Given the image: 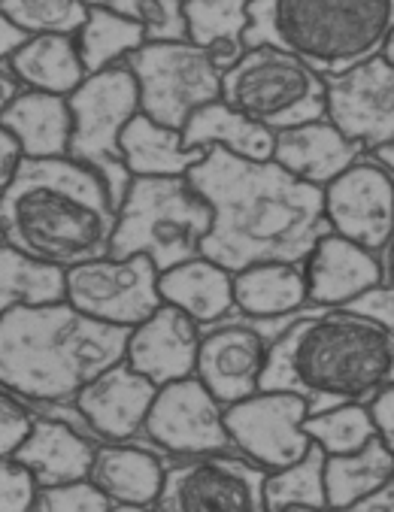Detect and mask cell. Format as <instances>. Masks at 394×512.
<instances>
[{
	"label": "cell",
	"mask_w": 394,
	"mask_h": 512,
	"mask_svg": "<svg viewBox=\"0 0 394 512\" xmlns=\"http://www.w3.org/2000/svg\"><path fill=\"white\" fill-rule=\"evenodd\" d=\"M188 182L213 210L201 255L240 273L252 264H307L316 243L331 234L322 188L285 173L276 161L240 158L210 149Z\"/></svg>",
	"instance_id": "cell-1"
},
{
	"label": "cell",
	"mask_w": 394,
	"mask_h": 512,
	"mask_svg": "<svg viewBox=\"0 0 394 512\" xmlns=\"http://www.w3.org/2000/svg\"><path fill=\"white\" fill-rule=\"evenodd\" d=\"M394 385V334L343 306H310L267 349L261 391L307 400L310 416L370 403Z\"/></svg>",
	"instance_id": "cell-2"
},
{
	"label": "cell",
	"mask_w": 394,
	"mask_h": 512,
	"mask_svg": "<svg viewBox=\"0 0 394 512\" xmlns=\"http://www.w3.org/2000/svg\"><path fill=\"white\" fill-rule=\"evenodd\" d=\"M116 203L107 182L73 158H25L0 194V237L25 255L76 267L110 255Z\"/></svg>",
	"instance_id": "cell-3"
},
{
	"label": "cell",
	"mask_w": 394,
	"mask_h": 512,
	"mask_svg": "<svg viewBox=\"0 0 394 512\" xmlns=\"http://www.w3.org/2000/svg\"><path fill=\"white\" fill-rule=\"evenodd\" d=\"M128 334L67 300L19 306L0 316V388L25 403H70L94 376L125 361Z\"/></svg>",
	"instance_id": "cell-4"
},
{
	"label": "cell",
	"mask_w": 394,
	"mask_h": 512,
	"mask_svg": "<svg viewBox=\"0 0 394 512\" xmlns=\"http://www.w3.org/2000/svg\"><path fill=\"white\" fill-rule=\"evenodd\" d=\"M394 0H249V46H276L322 76L382 52Z\"/></svg>",
	"instance_id": "cell-5"
},
{
	"label": "cell",
	"mask_w": 394,
	"mask_h": 512,
	"mask_svg": "<svg viewBox=\"0 0 394 512\" xmlns=\"http://www.w3.org/2000/svg\"><path fill=\"white\" fill-rule=\"evenodd\" d=\"M210 228L213 210L188 176H134L116 210L110 255H146L164 273L201 255Z\"/></svg>",
	"instance_id": "cell-6"
},
{
	"label": "cell",
	"mask_w": 394,
	"mask_h": 512,
	"mask_svg": "<svg viewBox=\"0 0 394 512\" xmlns=\"http://www.w3.org/2000/svg\"><path fill=\"white\" fill-rule=\"evenodd\" d=\"M222 100L270 131H285L325 119V76L276 46H249L222 73Z\"/></svg>",
	"instance_id": "cell-7"
},
{
	"label": "cell",
	"mask_w": 394,
	"mask_h": 512,
	"mask_svg": "<svg viewBox=\"0 0 394 512\" xmlns=\"http://www.w3.org/2000/svg\"><path fill=\"white\" fill-rule=\"evenodd\" d=\"M67 104L73 116L67 158L91 167L101 176L119 210V203L134 179L125 167L122 134L128 122L140 113L137 79L128 70V64L88 73L82 85L73 94H67Z\"/></svg>",
	"instance_id": "cell-8"
},
{
	"label": "cell",
	"mask_w": 394,
	"mask_h": 512,
	"mask_svg": "<svg viewBox=\"0 0 394 512\" xmlns=\"http://www.w3.org/2000/svg\"><path fill=\"white\" fill-rule=\"evenodd\" d=\"M140 88V113L182 131L194 110L222 97V67L191 40H146L128 55Z\"/></svg>",
	"instance_id": "cell-9"
},
{
	"label": "cell",
	"mask_w": 394,
	"mask_h": 512,
	"mask_svg": "<svg viewBox=\"0 0 394 512\" xmlns=\"http://www.w3.org/2000/svg\"><path fill=\"white\" fill-rule=\"evenodd\" d=\"M267 470L243 455L170 458L155 512H270Z\"/></svg>",
	"instance_id": "cell-10"
},
{
	"label": "cell",
	"mask_w": 394,
	"mask_h": 512,
	"mask_svg": "<svg viewBox=\"0 0 394 512\" xmlns=\"http://www.w3.org/2000/svg\"><path fill=\"white\" fill-rule=\"evenodd\" d=\"M307 310L285 319H246L237 310H231L222 322L204 328L194 376L207 385V391L222 406L258 394L270 343Z\"/></svg>",
	"instance_id": "cell-11"
},
{
	"label": "cell",
	"mask_w": 394,
	"mask_h": 512,
	"mask_svg": "<svg viewBox=\"0 0 394 512\" xmlns=\"http://www.w3.org/2000/svg\"><path fill=\"white\" fill-rule=\"evenodd\" d=\"M158 267L146 255L131 258H94L67 267V303L88 319L113 328H137L158 306Z\"/></svg>",
	"instance_id": "cell-12"
},
{
	"label": "cell",
	"mask_w": 394,
	"mask_h": 512,
	"mask_svg": "<svg viewBox=\"0 0 394 512\" xmlns=\"http://www.w3.org/2000/svg\"><path fill=\"white\" fill-rule=\"evenodd\" d=\"M143 437L167 461L237 452L225 428V406L207 391V385L197 376L158 388L143 425Z\"/></svg>",
	"instance_id": "cell-13"
},
{
	"label": "cell",
	"mask_w": 394,
	"mask_h": 512,
	"mask_svg": "<svg viewBox=\"0 0 394 512\" xmlns=\"http://www.w3.org/2000/svg\"><path fill=\"white\" fill-rule=\"evenodd\" d=\"M307 400L288 391H258L225 406V428L243 458L273 473L301 461L313 440L304 431Z\"/></svg>",
	"instance_id": "cell-14"
},
{
	"label": "cell",
	"mask_w": 394,
	"mask_h": 512,
	"mask_svg": "<svg viewBox=\"0 0 394 512\" xmlns=\"http://www.w3.org/2000/svg\"><path fill=\"white\" fill-rule=\"evenodd\" d=\"M325 119L364 152L394 146V64L373 55L325 76Z\"/></svg>",
	"instance_id": "cell-15"
},
{
	"label": "cell",
	"mask_w": 394,
	"mask_h": 512,
	"mask_svg": "<svg viewBox=\"0 0 394 512\" xmlns=\"http://www.w3.org/2000/svg\"><path fill=\"white\" fill-rule=\"evenodd\" d=\"M155 394V382L119 361L101 376H94L70 403L91 431L94 443H146L143 425Z\"/></svg>",
	"instance_id": "cell-16"
},
{
	"label": "cell",
	"mask_w": 394,
	"mask_h": 512,
	"mask_svg": "<svg viewBox=\"0 0 394 512\" xmlns=\"http://www.w3.org/2000/svg\"><path fill=\"white\" fill-rule=\"evenodd\" d=\"M204 328L191 316L170 303H161L158 310L128 334L125 364L134 367L149 382L170 385L179 379L194 376L197 370V349H201Z\"/></svg>",
	"instance_id": "cell-17"
},
{
	"label": "cell",
	"mask_w": 394,
	"mask_h": 512,
	"mask_svg": "<svg viewBox=\"0 0 394 512\" xmlns=\"http://www.w3.org/2000/svg\"><path fill=\"white\" fill-rule=\"evenodd\" d=\"M304 270L310 306H325V310L346 306L367 288L385 282L382 258L334 231L316 243Z\"/></svg>",
	"instance_id": "cell-18"
},
{
	"label": "cell",
	"mask_w": 394,
	"mask_h": 512,
	"mask_svg": "<svg viewBox=\"0 0 394 512\" xmlns=\"http://www.w3.org/2000/svg\"><path fill=\"white\" fill-rule=\"evenodd\" d=\"M361 155H364V149L355 140H349L343 131H337L328 119H316L307 125L276 131L270 161H276L294 179L325 188Z\"/></svg>",
	"instance_id": "cell-19"
},
{
	"label": "cell",
	"mask_w": 394,
	"mask_h": 512,
	"mask_svg": "<svg viewBox=\"0 0 394 512\" xmlns=\"http://www.w3.org/2000/svg\"><path fill=\"white\" fill-rule=\"evenodd\" d=\"M167 458L146 443H97L88 479L113 503L155 506Z\"/></svg>",
	"instance_id": "cell-20"
},
{
	"label": "cell",
	"mask_w": 394,
	"mask_h": 512,
	"mask_svg": "<svg viewBox=\"0 0 394 512\" xmlns=\"http://www.w3.org/2000/svg\"><path fill=\"white\" fill-rule=\"evenodd\" d=\"M94 446H97L94 440H88L82 431L70 428L67 422L37 416L28 440L19 446L13 458L31 470L40 488H52V485L88 479Z\"/></svg>",
	"instance_id": "cell-21"
},
{
	"label": "cell",
	"mask_w": 394,
	"mask_h": 512,
	"mask_svg": "<svg viewBox=\"0 0 394 512\" xmlns=\"http://www.w3.org/2000/svg\"><path fill=\"white\" fill-rule=\"evenodd\" d=\"M161 300L191 316L201 328L222 322L234 310V273L197 255L158 276Z\"/></svg>",
	"instance_id": "cell-22"
},
{
	"label": "cell",
	"mask_w": 394,
	"mask_h": 512,
	"mask_svg": "<svg viewBox=\"0 0 394 512\" xmlns=\"http://www.w3.org/2000/svg\"><path fill=\"white\" fill-rule=\"evenodd\" d=\"M307 306L304 264L267 261L234 273V310L246 319H285Z\"/></svg>",
	"instance_id": "cell-23"
},
{
	"label": "cell",
	"mask_w": 394,
	"mask_h": 512,
	"mask_svg": "<svg viewBox=\"0 0 394 512\" xmlns=\"http://www.w3.org/2000/svg\"><path fill=\"white\" fill-rule=\"evenodd\" d=\"M25 158H64L70 149L73 116L64 94L25 88L0 116Z\"/></svg>",
	"instance_id": "cell-24"
},
{
	"label": "cell",
	"mask_w": 394,
	"mask_h": 512,
	"mask_svg": "<svg viewBox=\"0 0 394 512\" xmlns=\"http://www.w3.org/2000/svg\"><path fill=\"white\" fill-rule=\"evenodd\" d=\"M182 143L188 149H228L240 158H252V161H270L273 158V143H276V131L252 122L249 116L237 113L234 107H228L225 100H210L201 110H194L191 119L182 128Z\"/></svg>",
	"instance_id": "cell-25"
},
{
	"label": "cell",
	"mask_w": 394,
	"mask_h": 512,
	"mask_svg": "<svg viewBox=\"0 0 394 512\" xmlns=\"http://www.w3.org/2000/svg\"><path fill=\"white\" fill-rule=\"evenodd\" d=\"M7 67L22 82V88L64 94V97L73 94L88 76L76 49V37H67V34L28 37L25 46L13 52Z\"/></svg>",
	"instance_id": "cell-26"
},
{
	"label": "cell",
	"mask_w": 394,
	"mask_h": 512,
	"mask_svg": "<svg viewBox=\"0 0 394 512\" xmlns=\"http://www.w3.org/2000/svg\"><path fill=\"white\" fill-rule=\"evenodd\" d=\"M122 155L131 176H188L207 152L188 149L182 131L164 128L137 113L122 134Z\"/></svg>",
	"instance_id": "cell-27"
},
{
	"label": "cell",
	"mask_w": 394,
	"mask_h": 512,
	"mask_svg": "<svg viewBox=\"0 0 394 512\" xmlns=\"http://www.w3.org/2000/svg\"><path fill=\"white\" fill-rule=\"evenodd\" d=\"M185 37L207 49L222 73L246 52L249 0H182Z\"/></svg>",
	"instance_id": "cell-28"
},
{
	"label": "cell",
	"mask_w": 394,
	"mask_h": 512,
	"mask_svg": "<svg viewBox=\"0 0 394 512\" xmlns=\"http://www.w3.org/2000/svg\"><path fill=\"white\" fill-rule=\"evenodd\" d=\"M67 270L37 261L0 240V316L19 306H46L67 297Z\"/></svg>",
	"instance_id": "cell-29"
},
{
	"label": "cell",
	"mask_w": 394,
	"mask_h": 512,
	"mask_svg": "<svg viewBox=\"0 0 394 512\" xmlns=\"http://www.w3.org/2000/svg\"><path fill=\"white\" fill-rule=\"evenodd\" d=\"M394 473V455L379 440V434L352 455H328L325 458V494L328 509L340 512L376 488H382Z\"/></svg>",
	"instance_id": "cell-30"
},
{
	"label": "cell",
	"mask_w": 394,
	"mask_h": 512,
	"mask_svg": "<svg viewBox=\"0 0 394 512\" xmlns=\"http://www.w3.org/2000/svg\"><path fill=\"white\" fill-rule=\"evenodd\" d=\"M146 40L149 34L140 22L107 10H88L85 25L76 31V49L85 64V73L125 64L128 55L137 52Z\"/></svg>",
	"instance_id": "cell-31"
},
{
	"label": "cell",
	"mask_w": 394,
	"mask_h": 512,
	"mask_svg": "<svg viewBox=\"0 0 394 512\" xmlns=\"http://www.w3.org/2000/svg\"><path fill=\"white\" fill-rule=\"evenodd\" d=\"M325 458L328 455L319 446H310V452L301 461L267 473V479H264L267 509L276 512V509H285V506H328Z\"/></svg>",
	"instance_id": "cell-32"
},
{
	"label": "cell",
	"mask_w": 394,
	"mask_h": 512,
	"mask_svg": "<svg viewBox=\"0 0 394 512\" xmlns=\"http://www.w3.org/2000/svg\"><path fill=\"white\" fill-rule=\"evenodd\" d=\"M307 437L325 455H352L364 449L376 437V425L367 403H343L325 413L307 416L304 422Z\"/></svg>",
	"instance_id": "cell-33"
},
{
	"label": "cell",
	"mask_w": 394,
	"mask_h": 512,
	"mask_svg": "<svg viewBox=\"0 0 394 512\" xmlns=\"http://www.w3.org/2000/svg\"><path fill=\"white\" fill-rule=\"evenodd\" d=\"M0 13L16 22L28 37L37 34H67L76 31L88 19L85 0H0Z\"/></svg>",
	"instance_id": "cell-34"
},
{
	"label": "cell",
	"mask_w": 394,
	"mask_h": 512,
	"mask_svg": "<svg viewBox=\"0 0 394 512\" xmlns=\"http://www.w3.org/2000/svg\"><path fill=\"white\" fill-rule=\"evenodd\" d=\"M85 4L88 10H107L140 22L149 40H188L182 0H85Z\"/></svg>",
	"instance_id": "cell-35"
},
{
	"label": "cell",
	"mask_w": 394,
	"mask_h": 512,
	"mask_svg": "<svg viewBox=\"0 0 394 512\" xmlns=\"http://www.w3.org/2000/svg\"><path fill=\"white\" fill-rule=\"evenodd\" d=\"M113 500L91 479L40 488L31 512H110Z\"/></svg>",
	"instance_id": "cell-36"
},
{
	"label": "cell",
	"mask_w": 394,
	"mask_h": 512,
	"mask_svg": "<svg viewBox=\"0 0 394 512\" xmlns=\"http://www.w3.org/2000/svg\"><path fill=\"white\" fill-rule=\"evenodd\" d=\"M34 422H37L34 409L22 397L0 388V458H13L19 452Z\"/></svg>",
	"instance_id": "cell-37"
},
{
	"label": "cell",
	"mask_w": 394,
	"mask_h": 512,
	"mask_svg": "<svg viewBox=\"0 0 394 512\" xmlns=\"http://www.w3.org/2000/svg\"><path fill=\"white\" fill-rule=\"evenodd\" d=\"M37 479L16 458H0V512H31L37 500Z\"/></svg>",
	"instance_id": "cell-38"
},
{
	"label": "cell",
	"mask_w": 394,
	"mask_h": 512,
	"mask_svg": "<svg viewBox=\"0 0 394 512\" xmlns=\"http://www.w3.org/2000/svg\"><path fill=\"white\" fill-rule=\"evenodd\" d=\"M343 310L367 316L370 322H376V325H382L385 331L394 334V285L391 282H379V285L367 288L364 294H358L355 300H349Z\"/></svg>",
	"instance_id": "cell-39"
},
{
	"label": "cell",
	"mask_w": 394,
	"mask_h": 512,
	"mask_svg": "<svg viewBox=\"0 0 394 512\" xmlns=\"http://www.w3.org/2000/svg\"><path fill=\"white\" fill-rule=\"evenodd\" d=\"M367 406H370V416H373V425H376L379 440L394 455V385L382 388Z\"/></svg>",
	"instance_id": "cell-40"
},
{
	"label": "cell",
	"mask_w": 394,
	"mask_h": 512,
	"mask_svg": "<svg viewBox=\"0 0 394 512\" xmlns=\"http://www.w3.org/2000/svg\"><path fill=\"white\" fill-rule=\"evenodd\" d=\"M22 161H25L22 146L16 143V137L4 125H0V194H4V188L13 182Z\"/></svg>",
	"instance_id": "cell-41"
},
{
	"label": "cell",
	"mask_w": 394,
	"mask_h": 512,
	"mask_svg": "<svg viewBox=\"0 0 394 512\" xmlns=\"http://www.w3.org/2000/svg\"><path fill=\"white\" fill-rule=\"evenodd\" d=\"M340 512H394V473L382 488H376L373 494H367L364 500H358Z\"/></svg>",
	"instance_id": "cell-42"
},
{
	"label": "cell",
	"mask_w": 394,
	"mask_h": 512,
	"mask_svg": "<svg viewBox=\"0 0 394 512\" xmlns=\"http://www.w3.org/2000/svg\"><path fill=\"white\" fill-rule=\"evenodd\" d=\"M25 40H28V34L0 13V64H7L13 58V52L19 46H25Z\"/></svg>",
	"instance_id": "cell-43"
},
{
	"label": "cell",
	"mask_w": 394,
	"mask_h": 512,
	"mask_svg": "<svg viewBox=\"0 0 394 512\" xmlns=\"http://www.w3.org/2000/svg\"><path fill=\"white\" fill-rule=\"evenodd\" d=\"M25 88H22V82L10 73V67L7 64H0V116H4V110L13 104V100L22 94Z\"/></svg>",
	"instance_id": "cell-44"
},
{
	"label": "cell",
	"mask_w": 394,
	"mask_h": 512,
	"mask_svg": "<svg viewBox=\"0 0 394 512\" xmlns=\"http://www.w3.org/2000/svg\"><path fill=\"white\" fill-rule=\"evenodd\" d=\"M110 512H155V506H137V503H113Z\"/></svg>",
	"instance_id": "cell-45"
},
{
	"label": "cell",
	"mask_w": 394,
	"mask_h": 512,
	"mask_svg": "<svg viewBox=\"0 0 394 512\" xmlns=\"http://www.w3.org/2000/svg\"><path fill=\"white\" fill-rule=\"evenodd\" d=\"M385 61H391L394 64V28L388 31V37H385V43H382V52H379Z\"/></svg>",
	"instance_id": "cell-46"
},
{
	"label": "cell",
	"mask_w": 394,
	"mask_h": 512,
	"mask_svg": "<svg viewBox=\"0 0 394 512\" xmlns=\"http://www.w3.org/2000/svg\"><path fill=\"white\" fill-rule=\"evenodd\" d=\"M276 512H331L328 506H285V509H276Z\"/></svg>",
	"instance_id": "cell-47"
},
{
	"label": "cell",
	"mask_w": 394,
	"mask_h": 512,
	"mask_svg": "<svg viewBox=\"0 0 394 512\" xmlns=\"http://www.w3.org/2000/svg\"><path fill=\"white\" fill-rule=\"evenodd\" d=\"M0 240H4V237H0Z\"/></svg>",
	"instance_id": "cell-48"
}]
</instances>
